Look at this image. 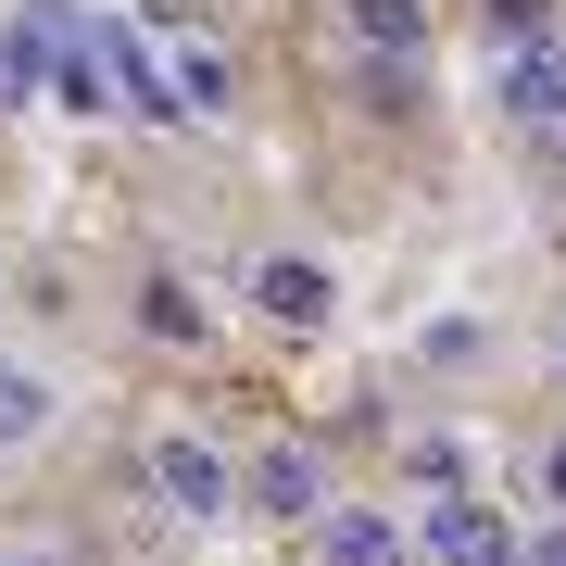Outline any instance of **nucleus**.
I'll list each match as a JSON object with an SVG mask.
<instances>
[{"instance_id":"nucleus-8","label":"nucleus","mask_w":566,"mask_h":566,"mask_svg":"<svg viewBox=\"0 0 566 566\" xmlns=\"http://www.w3.org/2000/svg\"><path fill=\"white\" fill-rule=\"evenodd\" d=\"M353 39L365 51H416L428 39V0H353Z\"/></svg>"},{"instance_id":"nucleus-13","label":"nucleus","mask_w":566,"mask_h":566,"mask_svg":"<svg viewBox=\"0 0 566 566\" xmlns=\"http://www.w3.org/2000/svg\"><path fill=\"white\" fill-rule=\"evenodd\" d=\"M0 566H51V554H0Z\"/></svg>"},{"instance_id":"nucleus-1","label":"nucleus","mask_w":566,"mask_h":566,"mask_svg":"<svg viewBox=\"0 0 566 566\" xmlns=\"http://www.w3.org/2000/svg\"><path fill=\"white\" fill-rule=\"evenodd\" d=\"M139 479H151V504L189 516V528H227V516H240V465H227L202 428H151V441H139Z\"/></svg>"},{"instance_id":"nucleus-7","label":"nucleus","mask_w":566,"mask_h":566,"mask_svg":"<svg viewBox=\"0 0 566 566\" xmlns=\"http://www.w3.org/2000/svg\"><path fill=\"white\" fill-rule=\"evenodd\" d=\"M240 491H252V504H264V516H303V528L327 516V465H315V453H290V441H277V453H264V465H252V479H240Z\"/></svg>"},{"instance_id":"nucleus-5","label":"nucleus","mask_w":566,"mask_h":566,"mask_svg":"<svg viewBox=\"0 0 566 566\" xmlns=\"http://www.w3.org/2000/svg\"><path fill=\"white\" fill-rule=\"evenodd\" d=\"M315 566H416V542H403L378 504H327V516H315Z\"/></svg>"},{"instance_id":"nucleus-12","label":"nucleus","mask_w":566,"mask_h":566,"mask_svg":"<svg viewBox=\"0 0 566 566\" xmlns=\"http://www.w3.org/2000/svg\"><path fill=\"white\" fill-rule=\"evenodd\" d=\"M542 491H566V441H554V453H542Z\"/></svg>"},{"instance_id":"nucleus-4","label":"nucleus","mask_w":566,"mask_h":566,"mask_svg":"<svg viewBox=\"0 0 566 566\" xmlns=\"http://www.w3.org/2000/svg\"><path fill=\"white\" fill-rule=\"evenodd\" d=\"M504 114L528 126V139H566V39H516V63H504Z\"/></svg>"},{"instance_id":"nucleus-6","label":"nucleus","mask_w":566,"mask_h":566,"mask_svg":"<svg viewBox=\"0 0 566 566\" xmlns=\"http://www.w3.org/2000/svg\"><path fill=\"white\" fill-rule=\"evenodd\" d=\"M252 303L277 315V327H327V303H340V290H327L315 252H264V264H252Z\"/></svg>"},{"instance_id":"nucleus-9","label":"nucleus","mask_w":566,"mask_h":566,"mask_svg":"<svg viewBox=\"0 0 566 566\" xmlns=\"http://www.w3.org/2000/svg\"><path fill=\"white\" fill-rule=\"evenodd\" d=\"M151 340H202V303H189L177 277H151Z\"/></svg>"},{"instance_id":"nucleus-3","label":"nucleus","mask_w":566,"mask_h":566,"mask_svg":"<svg viewBox=\"0 0 566 566\" xmlns=\"http://www.w3.org/2000/svg\"><path fill=\"white\" fill-rule=\"evenodd\" d=\"M416 566H516V528H504V504H428V528H416Z\"/></svg>"},{"instance_id":"nucleus-2","label":"nucleus","mask_w":566,"mask_h":566,"mask_svg":"<svg viewBox=\"0 0 566 566\" xmlns=\"http://www.w3.org/2000/svg\"><path fill=\"white\" fill-rule=\"evenodd\" d=\"M63 416H76L63 365H39V353H0V465H13V453H39V441H63Z\"/></svg>"},{"instance_id":"nucleus-11","label":"nucleus","mask_w":566,"mask_h":566,"mask_svg":"<svg viewBox=\"0 0 566 566\" xmlns=\"http://www.w3.org/2000/svg\"><path fill=\"white\" fill-rule=\"evenodd\" d=\"M516 566H566V516L542 528V542H516Z\"/></svg>"},{"instance_id":"nucleus-10","label":"nucleus","mask_w":566,"mask_h":566,"mask_svg":"<svg viewBox=\"0 0 566 566\" xmlns=\"http://www.w3.org/2000/svg\"><path fill=\"white\" fill-rule=\"evenodd\" d=\"M491 25H504V39H542V0H491Z\"/></svg>"}]
</instances>
